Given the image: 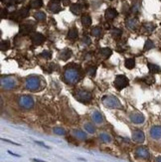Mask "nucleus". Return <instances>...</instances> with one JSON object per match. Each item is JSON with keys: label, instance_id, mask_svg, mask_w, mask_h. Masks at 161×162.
<instances>
[{"label": "nucleus", "instance_id": "6e6552de", "mask_svg": "<svg viewBox=\"0 0 161 162\" xmlns=\"http://www.w3.org/2000/svg\"><path fill=\"white\" fill-rule=\"evenodd\" d=\"M29 15V8L28 7H23L21 9H19L17 12H15L11 16V19H13L14 21H20V20L26 18Z\"/></svg>", "mask_w": 161, "mask_h": 162}, {"label": "nucleus", "instance_id": "4c0bfd02", "mask_svg": "<svg viewBox=\"0 0 161 162\" xmlns=\"http://www.w3.org/2000/svg\"><path fill=\"white\" fill-rule=\"evenodd\" d=\"M53 131H54V133H56L57 135H65V134H66L65 129L62 128V127H55Z\"/></svg>", "mask_w": 161, "mask_h": 162}, {"label": "nucleus", "instance_id": "412c9836", "mask_svg": "<svg viewBox=\"0 0 161 162\" xmlns=\"http://www.w3.org/2000/svg\"><path fill=\"white\" fill-rule=\"evenodd\" d=\"M73 135H74L76 138L80 139V140H85V139H87V134L80 129L73 130Z\"/></svg>", "mask_w": 161, "mask_h": 162}, {"label": "nucleus", "instance_id": "9d476101", "mask_svg": "<svg viewBox=\"0 0 161 162\" xmlns=\"http://www.w3.org/2000/svg\"><path fill=\"white\" fill-rule=\"evenodd\" d=\"M48 9L52 13H59L62 10L60 0H51L48 4Z\"/></svg>", "mask_w": 161, "mask_h": 162}, {"label": "nucleus", "instance_id": "37998d69", "mask_svg": "<svg viewBox=\"0 0 161 162\" xmlns=\"http://www.w3.org/2000/svg\"><path fill=\"white\" fill-rule=\"evenodd\" d=\"M23 1H24V0H14V2H15V3H22Z\"/></svg>", "mask_w": 161, "mask_h": 162}, {"label": "nucleus", "instance_id": "ddd939ff", "mask_svg": "<svg viewBox=\"0 0 161 162\" xmlns=\"http://www.w3.org/2000/svg\"><path fill=\"white\" fill-rule=\"evenodd\" d=\"M130 120L133 123L140 124V123H144L145 117H144V115H141V113H139V112H134V113H131L130 115Z\"/></svg>", "mask_w": 161, "mask_h": 162}, {"label": "nucleus", "instance_id": "393cba45", "mask_svg": "<svg viewBox=\"0 0 161 162\" xmlns=\"http://www.w3.org/2000/svg\"><path fill=\"white\" fill-rule=\"evenodd\" d=\"M147 67H148V69H149V72H150L151 74H157V73L161 72V68L158 66V65H155V64H152V63H148Z\"/></svg>", "mask_w": 161, "mask_h": 162}, {"label": "nucleus", "instance_id": "a19ab883", "mask_svg": "<svg viewBox=\"0 0 161 162\" xmlns=\"http://www.w3.org/2000/svg\"><path fill=\"white\" fill-rule=\"evenodd\" d=\"M83 43L85 45H90V44H91V39H90V37L85 36L83 38Z\"/></svg>", "mask_w": 161, "mask_h": 162}, {"label": "nucleus", "instance_id": "f704fd0d", "mask_svg": "<svg viewBox=\"0 0 161 162\" xmlns=\"http://www.w3.org/2000/svg\"><path fill=\"white\" fill-rule=\"evenodd\" d=\"M10 48V43H9V41H2L1 42V46H0V49H1V51H7L8 49Z\"/></svg>", "mask_w": 161, "mask_h": 162}, {"label": "nucleus", "instance_id": "dca6fc26", "mask_svg": "<svg viewBox=\"0 0 161 162\" xmlns=\"http://www.w3.org/2000/svg\"><path fill=\"white\" fill-rule=\"evenodd\" d=\"M117 15H118V13H117V11L114 9V8H109V9L106 10V13H104V18H106L107 21H111V20H114Z\"/></svg>", "mask_w": 161, "mask_h": 162}, {"label": "nucleus", "instance_id": "1a4fd4ad", "mask_svg": "<svg viewBox=\"0 0 161 162\" xmlns=\"http://www.w3.org/2000/svg\"><path fill=\"white\" fill-rule=\"evenodd\" d=\"M135 155L139 158L142 159H149L150 158V153H149V150L146 148L145 146H139L135 149Z\"/></svg>", "mask_w": 161, "mask_h": 162}, {"label": "nucleus", "instance_id": "5701e85b", "mask_svg": "<svg viewBox=\"0 0 161 162\" xmlns=\"http://www.w3.org/2000/svg\"><path fill=\"white\" fill-rule=\"evenodd\" d=\"M78 35H79V32H78V29L75 27L71 28L68 32V39L70 40H76L78 38Z\"/></svg>", "mask_w": 161, "mask_h": 162}, {"label": "nucleus", "instance_id": "a211bd4d", "mask_svg": "<svg viewBox=\"0 0 161 162\" xmlns=\"http://www.w3.org/2000/svg\"><path fill=\"white\" fill-rule=\"evenodd\" d=\"M73 55V52H72V50L71 49H64V50H62L61 52H60V55H59V58H60L61 60H63V61H68L71 57H72Z\"/></svg>", "mask_w": 161, "mask_h": 162}, {"label": "nucleus", "instance_id": "c85d7f7f", "mask_svg": "<svg viewBox=\"0 0 161 162\" xmlns=\"http://www.w3.org/2000/svg\"><path fill=\"white\" fill-rule=\"evenodd\" d=\"M124 66H125L126 69H129V70L133 69V68L135 67V60L132 59V58L126 59L125 63H124Z\"/></svg>", "mask_w": 161, "mask_h": 162}, {"label": "nucleus", "instance_id": "9b49d317", "mask_svg": "<svg viewBox=\"0 0 161 162\" xmlns=\"http://www.w3.org/2000/svg\"><path fill=\"white\" fill-rule=\"evenodd\" d=\"M145 139V135L141 130H134L132 132V140L137 143H142Z\"/></svg>", "mask_w": 161, "mask_h": 162}, {"label": "nucleus", "instance_id": "2f4dec72", "mask_svg": "<svg viewBox=\"0 0 161 162\" xmlns=\"http://www.w3.org/2000/svg\"><path fill=\"white\" fill-rule=\"evenodd\" d=\"M101 54L104 58H109V57L111 56L112 51L111 49H109V48H103V49H101Z\"/></svg>", "mask_w": 161, "mask_h": 162}, {"label": "nucleus", "instance_id": "f03ea898", "mask_svg": "<svg viewBox=\"0 0 161 162\" xmlns=\"http://www.w3.org/2000/svg\"><path fill=\"white\" fill-rule=\"evenodd\" d=\"M103 104L104 107L109 109H122V104L117 96H106L103 98Z\"/></svg>", "mask_w": 161, "mask_h": 162}, {"label": "nucleus", "instance_id": "6ab92c4d", "mask_svg": "<svg viewBox=\"0 0 161 162\" xmlns=\"http://www.w3.org/2000/svg\"><path fill=\"white\" fill-rule=\"evenodd\" d=\"M92 118H93V120H94L95 123H103V115H101L100 112H98V110H95V112H93Z\"/></svg>", "mask_w": 161, "mask_h": 162}, {"label": "nucleus", "instance_id": "7c9ffc66", "mask_svg": "<svg viewBox=\"0 0 161 162\" xmlns=\"http://www.w3.org/2000/svg\"><path fill=\"white\" fill-rule=\"evenodd\" d=\"M100 138L103 141V142H106V143H109V142H111V136L109 135V134H107V133H106V132L101 133Z\"/></svg>", "mask_w": 161, "mask_h": 162}, {"label": "nucleus", "instance_id": "ea45409f", "mask_svg": "<svg viewBox=\"0 0 161 162\" xmlns=\"http://www.w3.org/2000/svg\"><path fill=\"white\" fill-rule=\"evenodd\" d=\"M40 56L43 57V58H45V59H50L51 56H52V54H51L49 51H43V52L40 54Z\"/></svg>", "mask_w": 161, "mask_h": 162}, {"label": "nucleus", "instance_id": "f3484780", "mask_svg": "<svg viewBox=\"0 0 161 162\" xmlns=\"http://www.w3.org/2000/svg\"><path fill=\"white\" fill-rule=\"evenodd\" d=\"M150 136L153 139H160L161 138V126H155L153 127H151Z\"/></svg>", "mask_w": 161, "mask_h": 162}, {"label": "nucleus", "instance_id": "2eb2a0df", "mask_svg": "<svg viewBox=\"0 0 161 162\" xmlns=\"http://www.w3.org/2000/svg\"><path fill=\"white\" fill-rule=\"evenodd\" d=\"M31 40L34 45H41L44 42L45 37L41 33H33L31 35Z\"/></svg>", "mask_w": 161, "mask_h": 162}, {"label": "nucleus", "instance_id": "0eeeda50", "mask_svg": "<svg viewBox=\"0 0 161 162\" xmlns=\"http://www.w3.org/2000/svg\"><path fill=\"white\" fill-rule=\"evenodd\" d=\"M129 81L125 76L123 75H118L117 76V78L114 80V87L117 88L118 90H121L124 88H126L128 86Z\"/></svg>", "mask_w": 161, "mask_h": 162}, {"label": "nucleus", "instance_id": "4be33fe9", "mask_svg": "<svg viewBox=\"0 0 161 162\" xmlns=\"http://www.w3.org/2000/svg\"><path fill=\"white\" fill-rule=\"evenodd\" d=\"M42 6H43L42 0H31L29 3V8H32V9H39Z\"/></svg>", "mask_w": 161, "mask_h": 162}, {"label": "nucleus", "instance_id": "7ed1b4c3", "mask_svg": "<svg viewBox=\"0 0 161 162\" xmlns=\"http://www.w3.org/2000/svg\"><path fill=\"white\" fill-rule=\"evenodd\" d=\"M41 78L39 76H30L25 81V87L29 90H37L40 89Z\"/></svg>", "mask_w": 161, "mask_h": 162}, {"label": "nucleus", "instance_id": "58836bf2", "mask_svg": "<svg viewBox=\"0 0 161 162\" xmlns=\"http://www.w3.org/2000/svg\"><path fill=\"white\" fill-rule=\"evenodd\" d=\"M95 74H97V68L95 67H91L87 69V75L90 77H95Z\"/></svg>", "mask_w": 161, "mask_h": 162}, {"label": "nucleus", "instance_id": "c9c22d12", "mask_svg": "<svg viewBox=\"0 0 161 162\" xmlns=\"http://www.w3.org/2000/svg\"><path fill=\"white\" fill-rule=\"evenodd\" d=\"M142 81L145 82L147 85H152V84H154L155 79H154V77H152V76H146L145 78L142 79Z\"/></svg>", "mask_w": 161, "mask_h": 162}, {"label": "nucleus", "instance_id": "20e7f679", "mask_svg": "<svg viewBox=\"0 0 161 162\" xmlns=\"http://www.w3.org/2000/svg\"><path fill=\"white\" fill-rule=\"evenodd\" d=\"M0 84H1L2 89H5V90H13L18 86V82H17L16 78L10 77V76L1 77Z\"/></svg>", "mask_w": 161, "mask_h": 162}, {"label": "nucleus", "instance_id": "cd10ccee", "mask_svg": "<svg viewBox=\"0 0 161 162\" xmlns=\"http://www.w3.org/2000/svg\"><path fill=\"white\" fill-rule=\"evenodd\" d=\"M101 34H103V29H101V27H94L92 30V35L95 37V38H100V37L101 36Z\"/></svg>", "mask_w": 161, "mask_h": 162}, {"label": "nucleus", "instance_id": "c756f323", "mask_svg": "<svg viewBox=\"0 0 161 162\" xmlns=\"http://www.w3.org/2000/svg\"><path fill=\"white\" fill-rule=\"evenodd\" d=\"M143 29H144L147 33H151L152 31L155 29V25L153 23H150V22H148V23H144L143 24Z\"/></svg>", "mask_w": 161, "mask_h": 162}, {"label": "nucleus", "instance_id": "b1692460", "mask_svg": "<svg viewBox=\"0 0 161 162\" xmlns=\"http://www.w3.org/2000/svg\"><path fill=\"white\" fill-rule=\"evenodd\" d=\"M70 10H71V12H72L73 14H75V15H79L82 11V6H81L80 3L72 4L70 7Z\"/></svg>", "mask_w": 161, "mask_h": 162}, {"label": "nucleus", "instance_id": "aec40b11", "mask_svg": "<svg viewBox=\"0 0 161 162\" xmlns=\"http://www.w3.org/2000/svg\"><path fill=\"white\" fill-rule=\"evenodd\" d=\"M140 0H134L133 3H132V6L130 8V12L133 14V15H136V14L139 12L140 10Z\"/></svg>", "mask_w": 161, "mask_h": 162}, {"label": "nucleus", "instance_id": "e433bc0d", "mask_svg": "<svg viewBox=\"0 0 161 162\" xmlns=\"http://www.w3.org/2000/svg\"><path fill=\"white\" fill-rule=\"evenodd\" d=\"M152 48H154V43L151 41V40H147L144 44V51H148L151 50Z\"/></svg>", "mask_w": 161, "mask_h": 162}, {"label": "nucleus", "instance_id": "a878e982", "mask_svg": "<svg viewBox=\"0 0 161 162\" xmlns=\"http://www.w3.org/2000/svg\"><path fill=\"white\" fill-rule=\"evenodd\" d=\"M82 24L84 27H90L92 25V18L89 15H83L82 16Z\"/></svg>", "mask_w": 161, "mask_h": 162}, {"label": "nucleus", "instance_id": "f8f14e48", "mask_svg": "<svg viewBox=\"0 0 161 162\" xmlns=\"http://www.w3.org/2000/svg\"><path fill=\"white\" fill-rule=\"evenodd\" d=\"M34 31V25L32 23H24L20 25V34L22 35H28Z\"/></svg>", "mask_w": 161, "mask_h": 162}, {"label": "nucleus", "instance_id": "473e14b6", "mask_svg": "<svg viewBox=\"0 0 161 162\" xmlns=\"http://www.w3.org/2000/svg\"><path fill=\"white\" fill-rule=\"evenodd\" d=\"M122 34V30L119 29V28H114V29L111 30V36L114 37V38H119Z\"/></svg>", "mask_w": 161, "mask_h": 162}, {"label": "nucleus", "instance_id": "39448f33", "mask_svg": "<svg viewBox=\"0 0 161 162\" xmlns=\"http://www.w3.org/2000/svg\"><path fill=\"white\" fill-rule=\"evenodd\" d=\"M75 98L77 99V101H81V103H84V104H87L92 101L93 99V96L92 93L87 90H76L75 93H74Z\"/></svg>", "mask_w": 161, "mask_h": 162}, {"label": "nucleus", "instance_id": "c03bdc74", "mask_svg": "<svg viewBox=\"0 0 161 162\" xmlns=\"http://www.w3.org/2000/svg\"><path fill=\"white\" fill-rule=\"evenodd\" d=\"M157 162H161V156H158V157L156 158Z\"/></svg>", "mask_w": 161, "mask_h": 162}, {"label": "nucleus", "instance_id": "79ce46f5", "mask_svg": "<svg viewBox=\"0 0 161 162\" xmlns=\"http://www.w3.org/2000/svg\"><path fill=\"white\" fill-rule=\"evenodd\" d=\"M62 1H63L64 5H69L70 3V0H62Z\"/></svg>", "mask_w": 161, "mask_h": 162}, {"label": "nucleus", "instance_id": "72a5a7b5", "mask_svg": "<svg viewBox=\"0 0 161 162\" xmlns=\"http://www.w3.org/2000/svg\"><path fill=\"white\" fill-rule=\"evenodd\" d=\"M85 129L89 133H95V127L93 126L92 123H86L85 124Z\"/></svg>", "mask_w": 161, "mask_h": 162}, {"label": "nucleus", "instance_id": "4468645a", "mask_svg": "<svg viewBox=\"0 0 161 162\" xmlns=\"http://www.w3.org/2000/svg\"><path fill=\"white\" fill-rule=\"evenodd\" d=\"M125 25H126V27L128 28V29H130V30H134V29H136L137 26H138V21H137V19L135 18V17H128L127 19H126V21H125Z\"/></svg>", "mask_w": 161, "mask_h": 162}, {"label": "nucleus", "instance_id": "f257e3e1", "mask_svg": "<svg viewBox=\"0 0 161 162\" xmlns=\"http://www.w3.org/2000/svg\"><path fill=\"white\" fill-rule=\"evenodd\" d=\"M80 77L81 75L78 70L74 69V68H69V69H67L64 73V81L66 82L67 84L75 85L79 82Z\"/></svg>", "mask_w": 161, "mask_h": 162}, {"label": "nucleus", "instance_id": "bb28decb", "mask_svg": "<svg viewBox=\"0 0 161 162\" xmlns=\"http://www.w3.org/2000/svg\"><path fill=\"white\" fill-rule=\"evenodd\" d=\"M34 17H35V19L37 20V21H40V22H43L46 20V14L44 12H42V11H38V12H36L34 14Z\"/></svg>", "mask_w": 161, "mask_h": 162}, {"label": "nucleus", "instance_id": "423d86ee", "mask_svg": "<svg viewBox=\"0 0 161 162\" xmlns=\"http://www.w3.org/2000/svg\"><path fill=\"white\" fill-rule=\"evenodd\" d=\"M18 104L21 107H23L25 109H32L34 107V99L32 96H21L18 99Z\"/></svg>", "mask_w": 161, "mask_h": 162}, {"label": "nucleus", "instance_id": "a18cd8bd", "mask_svg": "<svg viewBox=\"0 0 161 162\" xmlns=\"http://www.w3.org/2000/svg\"><path fill=\"white\" fill-rule=\"evenodd\" d=\"M35 162H45V161H42V160H39V159H33Z\"/></svg>", "mask_w": 161, "mask_h": 162}]
</instances>
